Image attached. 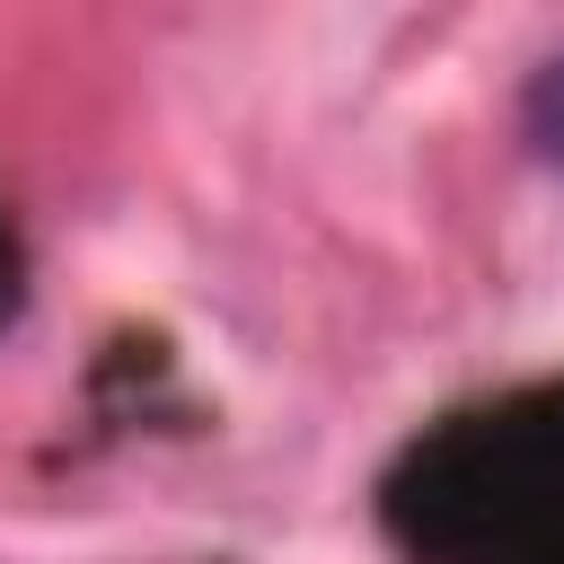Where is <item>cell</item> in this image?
<instances>
[{"label": "cell", "mask_w": 564, "mask_h": 564, "mask_svg": "<svg viewBox=\"0 0 564 564\" xmlns=\"http://www.w3.org/2000/svg\"><path fill=\"white\" fill-rule=\"evenodd\" d=\"M520 132L538 141V159L564 167V53H546V62L529 70V88H520Z\"/></svg>", "instance_id": "1"}]
</instances>
